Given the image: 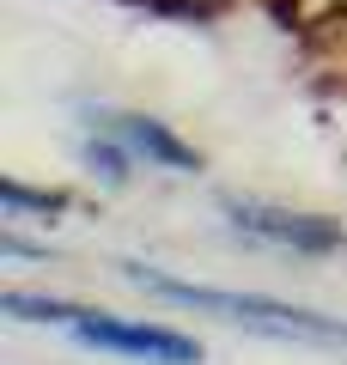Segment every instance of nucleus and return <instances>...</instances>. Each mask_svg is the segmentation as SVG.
Wrapping results in <instances>:
<instances>
[{
    "instance_id": "f257e3e1",
    "label": "nucleus",
    "mask_w": 347,
    "mask_h": 365,
    "mask_svg": "<svg viewBox=\"0 0 347 365\" xmlns=\"http://www.w3.org/2000/svg\"><path fill=\"white\" fill-rule=\"evenodd\" d=\"M6 311L25 317V323H55L79 341V347H98V353H122V359H141V365H201V347L177 329H159V323H129V317H110V311H79V304H55V299H25L13 292Z\"/></svg>"
},
{
    "instance_id": "f03ea898",
    "label": "nucleus",
    "mask_w": 347,
    "mask_h": 365,
    "mask_svg": "<svg viewBox=\"0 0 347 365\" xmlns=\"http://www.w3.org/2000/svg\"><path fill=\"white\" fill-rule=\"evenodd\" d=\"M134 280H141V287H153L159 299H177V304H189V311L226 317V323L256 329V335H274V341H323V347H347V323H341V317H317V311H298V304H281V299H256V292L189 287V280L146 274V268H134Z\"/></svg>"
},
{
    "instance_id": "7ed1b4c3",
    "label": "nucleus",
    "mask_w": 347,
    "mask_h": 365,
    "mask_svg": "<svg viewBox=\"0 0 347 365\" xmlns=\"http://www.w3.org/2000/svg\"><path fill=\"white\" fill-rule=\"evenodd\" d=\"M98 134L110 140L104 146V165H134V158H146L159 170H195L189 146L177 134H165L159 122H146V116H98Z\"/></svg>"
},
{
    "instance_id": "20e7f679",
    "label": "nucleus",
    "mask_w": 347,
    "mask_h": 365,
    "mask_svg": "<svg viewBox=\"0 0 347 365\" xmlns=\"http://www.w3.org/2000/svg\"><path fill=\"white\" fill-rule=\"evenodd\" d=\"M231 220L238 232L268 237V244H293V250H335L341 232L323 220H305V213H281V207H256V201H231Z\"/></svg>"
}]
</instances>
